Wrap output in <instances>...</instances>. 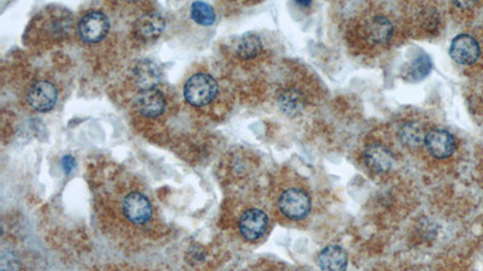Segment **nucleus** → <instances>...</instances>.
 <instances>
[{
  "label": "nucleus",
  "instance_id": "7ed1b4c3",
  "mask_svg": "<svg viewBox=\"0 0 483 271\" xmlns=\"http://www.w3.org/2000/svg\"><path fill=\"white\" fill-rule=\"evenodd\" d=\"M122 212L129 222L142 226L150 221L153 216V207L148 198L139 192H131L124 198Z\"/></svg>",
  "mask_w": 483,
  "mask_h": 271
},
{
  "label": "nucleus",
  "instance_id": "aec40b11",
  "mask_svg": "<svg viewBox=\"0 0 483 271\" xmlns=\"http://www.w3.org/2000/svg\"><path fill=\"white\" fill-rule=\"evenodd\" d=\"M62 165L65 168V174H70V172L75 168V159L72 156H65L62 161Z\"/></svg>",
  "mask_w": 483,
  "mask_h": 271
},
{
  "label": "nucleus",
  "instance_id": "20e7f679",
  "mask_svg": "<svg viewBox=\"0 0 483 271\" xmlns=\"http://www.w3.org/2000/svg\"><path fill=\"white\" fill-rule=\"evenodd\" d=\"M110 30L108 17L100 11H89L80 20L79 34L86 43H99Z\"/></svg>",
  "mask_w": 483,
  "mask_h": 271
},
{
  "label": "nucleus",
  "instance_id": "1a4fd4ad",
  "mask_svg": "<svg viewBox=\"0 0 483 271\" xmlns=\"http://www.w3.org/2000/svg\"><path fill=\"white\" fill-rule=\"evenodd\" d=\"M134 106L144 117L155 119L164 113L167 102L164 94L158 89H144L136 95Z\"/></svg>",
  "mask_w": 483,
  "mask_h": 271
},
{
  "label": "nucleus",
  "instance_id": "9b49d317",
  "mask_svg": "<svg viewBox=\"0 0 483 271\" xmlns=\"http://www.w3.org/2000/svg\"><path fill=\"white\" fill-rule=\"evenodd\" d=\"M316 261L321 271H345L348 266V256L342 247L330 245L321 250Z\"/></svg>",
  "mask_w": 483,
  "mask_h": 271
},
{
  "label": "nucleus",
  "instance_id": "4468645a",
  "mask_svg": "<svg viewBox=\"0 0 483 271\" xmlns=\"http://www.w3.org/2000/svg\"><path fill=\"white\" fill-rule=\"evenodd\" d=\"M366 33L372 43L385 44L393 38L394 25L385 16H375L366 25Z\"/></svg>",
  "mask_w": 483,
  "mask_h": 271
},
{
  "label": "nucleus",
  "instance_id": "f03ea898",
  "mask_svg": "<svg viewBox=\"0 0 483 271\" xmlns=\"http://www.w3.org/2000/svg\"><path fill=\"white\" fill-rule=\"evenodd\" d=\"M279 211L291 221H301L311 212V198L299 188H289L278 199Z\"/></svg>",
  "mask_w": 483,
  "mask_h": 271
},
{
  "label": "nucleus",
  "instance_id": "6e6552de",
  "mask_svg": "<svg viewBox=\"0 0 483 271\" xmlns=\"http://www.w3.org/2000/svg\"><path fill=\"white\" fill-rule=\"evenodd\" d=\"M27 99L34 110L39 113H47L57 103L58 92L49 81H36L28 89Z\"/></svg>",
  "mask_w": 483,
  "mask_h": 271
},
{
  "label": "nucleus",
  "instance_id": "f3484780",
  "mask_svg": "<svg viewBox=\"0 0 483 271\" xmlns=\"http://www.w3.org/2000/svg\"><path fill=\"white\" fill-rule=\"evenodd\" d=\"M425 134L417 122H409L400 129L401 141L409 148H416L419 143H425Z\"/></svg>",
  "mask_w": 483,
  "mask_h": 271
},
{
  "label": "nucleus",
  "instance_id": "f8f14e48",
  "mask_svg": "<svg viewBox=\"0 0 483 271\" xmlns=\"http://www.w3.org/2000/svg\"><path fill=\"white\" fill-rule=\"evenodd\" d=\"M166 27V21L158 12H148L136 22V34L143 40L158 39Z\"/></svg>",
  "mask_w": 483,
  "mask_h": 271
},
{
  "label": "nucleus",
  "instance_id": "9d476101",
  "mask_svg": "<svg viewBox=\"0 0 483 271\" xmlns=\"http://www.w3.org/2000/svg\"><path fill=\"white\" fill-rule=\"evenodd\" d=\"M364 161L367 168L372 170L374 173L382 174L389 172L394 162V158H393V153L390 152L388 148L375 143L366 148L364 152Z\"/></svg>",
  "mask_w": 483,
  "mask_h": 271
},
{
  "label": "nucleus",
  "instance_id": "ddd939ff",
  "mask_svg": "<svg viewBox=\"0 0 483 271\" xmlns=\"http://www.w3.org/2000/svg\"><path fill=\"white\" fill-rule=\"evenodd\" d=\"M133 78L140 91L156 89L161 80V70L153 60H142L134 67Z\"/></svg>",
  "mask_w": 483,
  "mask_h": 271
},
{
  "label": "nucleus",
  "instance_id": "2eb2a0df",
  "mask_svg": "<svg viewBox=\"0 0 483 271\" xmlns=\"http://www.w3.org/2000/svg\"><path fill=\"white\" fill-rule=\"evenodd\" d=\"M278 105L288 116H296L305 108V98L299 89H284L278 97Z\"/></svg>",
  "mask_w": 483,
  "mask_h": 271
},
{
  "label": "nucleus",
  "instance_id": "39448f33",
  "mask_svg": "<svg viewBox=\"0 0 483 271\" xmlns=\"http://www.w3.org/2000/svg\"><path fill=\"white\" fill-rule=\"evenodd\" d=\"M480 54H481L480 44L471 35H457L449 45V56L459 64H473L477 62Z\"/></svg>",
  "mask_w": 483,
  "mask_h": 271
},
{
  "label": "nucleus",
  "instance_id": "dca6fc26",
  "mask_svg": "<svg viewBox=\"0 0 483 271\" xmlns=\"http://www.w3.org/2000/svg\"><path fill=\"white\" fill-rule=\"evenodd\" d=\"M261 51V39L252 32L243 35L237 44L236 52L242 60H254Z\"/></svg>",
  "mask_w": 483,
  "mask_h": 271
},
{
  "label": "nucleus",
  "instance_id": "412c9836",
  "mask_svg": "<svg viewBox=\"0 0 483 271\" xmlns=\"http://www.w3.org/2000/svg\"><path fill=\"white\" fill-rule=\"evenodd\" d=\"M297 4H300V5H311V1H297Z\"/></svg>",
  "mask_w": 483,
  "mask_h": 271
},
{
  "label": "nucleus",
  "instance_id": "f257e3e1",
  "mask_svg": "<svg viewBox=\"0 0 483 271\" xmlns=\"http://www.w3.org/2000/svg\"><path fill=\"white\" fill-rule=\"evenodd\" d=\"M217 81L209 74L198 73L191 76L184 86V97L190 105L203 108L212 103L217 97Z\"/></svg>",
  "mask_w": 483,
  "mask_h": 271
},
{
  "label": "nucleus",
  "instance_id": "a211bd4d",
  "mask_svg": "<svg viewBox=\"0 0 483 271\" xmlns=\"http://www.w3.org/2000/svg\"><path fill=\"white\" fill-rule=\"evenodd\" d=\"M191 19L198 25H212L215 22V12L207 3L196 1L191 5Z\"/></svg>",
  "mask_w": 483,
  "mask_h": 271
},
{
  "label": "nucleus",
  "instance_id": "0eeeda50",
  "mask_svg": "<svg viewBox=\"0 0 483 271\" xmlns=\"http://www.w3.org/2000/svg\"><path fill=\"white\" fill-rule=\"evenodd\" d=\"M425 145L428 152L438 159L451 157L457 148V141L453 135L442 128L430 129L425 134Z\"/></svg>",
  "mask_w": 483,
  "mask_h": 271
},
{
  "label": "nucleus",
  "instance_id": "6ab92c4d",
  "mask_svg": "<svg viewBox=\"0 0 483 271\" xmlns=\"http://www.w3.org/2000/svg\"><path fill=\"white\" fill-rule=\"evenodd\" d=\"M433 68V63L429 56L427 54H422L412 62V64L409 68V79L414 81L423 80L430 74Z\"/></svg>",
  "mask_w": 483,
  "mask_h": 271
},
{
  "label": "nucleus",
  "instance_id": "423d86ee",
  "mask_svg": "<svg viewBox=\"0 0 483 271\" xmlns=\"http://www.w3.org/2000/svg\"><path fill=\"white\" fill-rule=\"evenodd\" d=\"M268 216L260 209H250L242 215L238 222L239 233L247 241H257L266 233Z\"/></svg>",
  "mask_w": 483,
  "mask_h": 271
}]
</instances>
